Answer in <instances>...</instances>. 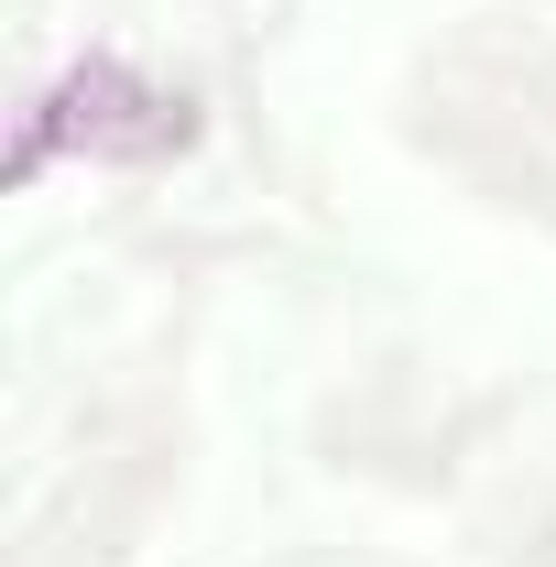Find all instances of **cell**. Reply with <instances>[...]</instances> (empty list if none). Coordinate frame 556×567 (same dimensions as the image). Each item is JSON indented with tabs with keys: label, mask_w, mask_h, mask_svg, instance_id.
<instances>
[{
	"label": "cell",
	"mask_w": 556,
	"mask_h": 567,
	"mask_svg": "<svg viewBox=\"0 0 556 567\" xmlns=\"http://www.w3.org/2000/svg\"><path fill=\"white\" fill-rule=\"evenodd\" d=\"M197 142V99L142 76L132 55H76L33 110H22V142H11V186H33L55 153H87V164H164Z\"/></svg>",
	"instance_id": "6da1fadb"
}]
</instances>
